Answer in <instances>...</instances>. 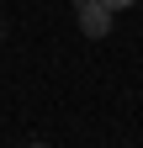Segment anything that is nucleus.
Segmentation results:
<instances>
[{"label": "nucleus", "instance_id": "nucleus-1", "mask_svg": "<svg viewBox=\"0 0 143 148\" xmlns=\"http://www.w3.org/2000/svg\"><path fill=\"white\" fill-rule=\"evenodd\" d=\"M74 21H80L85 37H106L111 21H117V11H106L101 0H74Z\"/></svg>", "mask_w": 143, "mask_h": 148}, {"label": "nucleus", "instance_id": "nucleus-2", "mask_svg": "<svg viewBox=\"0 0 143 148\" xmlns=\"http://www.w3.org/2000/svg\"><path fill=\"white\" fill-rule=\"evenodd\" d=\"M106 11H127V5H138V0H101Z\"/></svg>", "mask_w": 143, "mask_h": 148}, {"label": "nucleus", "instance_id": "nucleus-3", "mask_svg": "<svg viewBox=\"0 0 143 148\" xmlns=\"http://www.w3.org/2000/svg\"><path fill=\"white\" fill-rule=\"evenodd\" d=\"M32 148H48V143H32Z\"/></svg>", "mask_w": 143, "mask_h": 148}]
</instances>
